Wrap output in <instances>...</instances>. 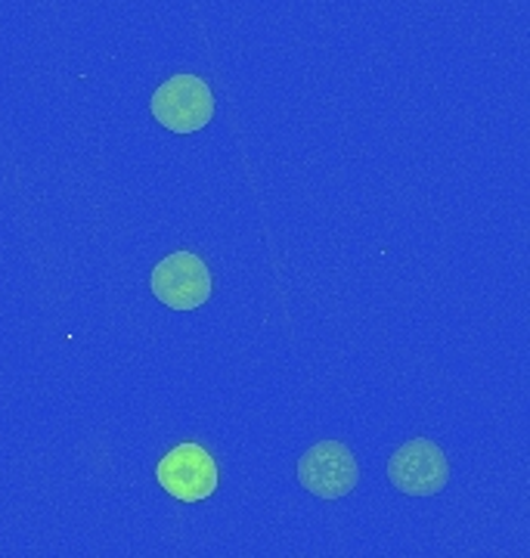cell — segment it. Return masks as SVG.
<instances>
[{"label": "cell", "instance_id": "cell-4", "mask_svg": "<svg viewBox=\"0 0 530 558\" xmlns=\"http://www.w3.org/2000/svg\"><path fill=\"white\" fill-rule=\"evenodd\" d=\"M156 478L168 497L180 502H202L215 494L220 475H217V462L212 453L193 440H186L158 459Z\"/></svg>", "mask_w": 530, "mask_h": 558}, {"label": "cell", "instance_id": "cell-3", "mask_svg": "<svg viewBox=\"0 0 530 558\" xmlns=\"http://www.w3.org/2000/svg\"><path fill=\"white\" fill-rule=\"evenodd\" d=\"M149 289L171 311H198L212 299V270L196 252H174L153 267Z\"/></svg>", "mask_w": 530, "mask_h": 558}, {"label": "cell", "instance_id": "cell-1", "mask_svg": "<svg viewBox=\"0 0 530 558\" xmlns=\"http://www.w3.org/2000/svg\"><path fill=\"white\" fill-rule=\"evenodd\" d=\"M149 109L161 128L174 134H196L215 119V94L198 75H174L153 94Z\"/></svg>", "mask_w": 530, "mask_h": 558}, {"label": "cell", "instance_id": "cell-2", "mask_svg": "<svg viewBox=\"0 0 530 558\" xmlns=\"http://www.w3.org/2000/svg\"><path fill=\"white\" fill-rule=\"evenodd\" d=\"M298 481L320 499H341L360 484V465L341 440H320L298 459Z\"/></svg>", "mask_w": 530, "mask_h": 558}, {"label": "cell", "instance_id": "cell-5", "mask_svg": "<svg viewBox=\"0 0 530 558\" xmlns=\"http://www.w3.org/2000/svg\"><path fill=\"white\" fill-rule=\"evenodd\" d=\"M388 481L407 497H437L450 481L447 453L429 438L407 440L388 459Z\"/></svg>", "mask_w": 530, "mask_h": 558}]
</instances>
